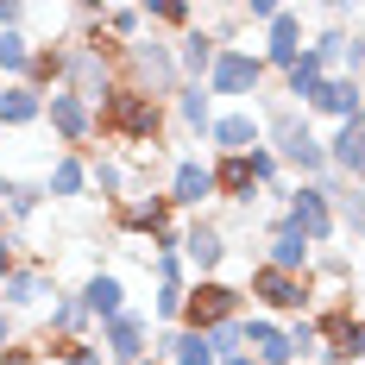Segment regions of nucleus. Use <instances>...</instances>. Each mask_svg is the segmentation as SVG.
Instances as JSON below:
<instances>
[{
    "label": "nucleus",
    "mask_w": 365,
    "mask_h": 365,
    "mask_svg": "<svg viewBox=\"0 0 365 365\" xmlns=\"http://www.w3.org/2000/svg\"><path fill=\"white\" fill-rule=\"evenodd\" d=\"M182 290H189V284H158V309H151V315H158L164 328L182 315Z\"/></svg>",
    "instance_id": "nucleus-37"
},
{
    "label": "nucleus",
    "mask_w": 365,
    "mask_h": 365,
    "mask_svg": "<svg viewBox=\"0 0 365 365\" xmlns=\"http://www.w3.org/2000/svg\"><path fill=\"white\" fill-rule=\"evenodd\" d=\"M82 322H88V315H82V302H76V296H51V315H44V334H38V340H76V334H82Z\"/></svg>",
    "instance_id": "nucleus-30"
},
{
    "label": "nucleus",
    "mask_w": 365,
    "mask_h": 365,
    "mask_svg": "<svg viewBox=\"0 0 365 365\" xmlns=\"http://www.w3.org/2000/svg\"><path fill=\"white\" fill-rule=\"evenodd\" d=\"M38 365H57V359H38Z\"/></svg>",
    "instance_id": "nucleus-47"
},
{
    "label": "nucleus",
    "mask_w": 365,
    "mask_h": 365,
    "mask_svg": "<svg viewBox=\"0 0 365 365\" xmlns=\"http://www.w3.org/2000/svg\"><path fill=\"white\" fill-rule=\"evenodd\" d=\"M164 126H170V108L158 101V95H145L139 82H113L108 95L95 101V139L101 145H126V151H158V139H164Z\"/></svg>",
    "instance_id": "nucleus-1"
},
{
    "label": "nucleus",
    "mask_w": 365,
    "mask_h": 365,
    "mask_svg": "<svg viewBox=\"0 0 365 365\" xmlns=\"http://www.w3.org/2000/svg\"><path fill=\"white\" fill-rule=\"evenodd\" d=\"M44 195H57V202H70V195H88V158H51V170H44Z\"/></svg>",
    "instance_id": "nucleus-26"
},
{
    "label": "nucleus",
    "mask_w": 365,
    "mask_h": 365,
    "mask_svg": "<svg viewBox=\"0 0 365 365\" xmlns=\"http://www.w3.org/2000/svg\"><path fill=\"white\" fill-rule=\"evenodd\" d=\"M246 322V315H240ZM240 322H220L215 334H208V346H215V359H233V353H246V328Z\"/></svg>",
    "instance_id": "nucleus-36"
},
{
    "label": "nucleus",
    "mask_w": 365,
    "mask_h": 365,
    "mask_svg": "<svg viewBox=\"0 0 365 365\" xmlns=\"http://www.w3.org/2000/svg\"><path fill=\"white\" fill-rule=\"evenodd\" d=\"M0 365H38V346H19L13 340V346H0Z\"/></svg>",
    "instance_id": "nucleus-40"
},
{
    "label": "nucleus",
    "mask_w": 365,
    "mask_h": 365,
    "mask_svg": "<svg viewBox=\"0 0 365 365\" xmlns=\"http://www.w3.org/2000/svg\"><path fill=\"white\" fill-rule=\"evenodd\" d=\"M264 264H277V271H290V277H309V271H315V246H309L284 215H271V252H264Z\"/></svg>",
    "instance_id": "nucleus-17"
},
{
    "label": "nucleus",
    "mask_w": 365,
    "mask_h": 365,
    "mask_svg": "<svg viewBox=\"0 0 365 365\" xmlns=\"http://www.w3.org/2000/svg\"><path fill=\"white\" fill-rule=\"evenodd\" d=\"M44 296H57V290H51V277H44L38 264H13V277L0 284V309L13 315V309H32V302H44Z\"/></svg>",
    "instance_id": "nucleus-23"
},
{
    "label": "nucleus",
    "mask_w": 365,
    "mask_h": 365,
    "mask_svg": "<svg viewBox=\"0 0 365 365\" xmlns=\"http://www.w3.org/2000/svg\"><path fill=\"white\" fill-rule=\"evenodd\" d=\"M359 290H365V264H359Z\"/></svg>",
    "instance_id": "nucleus-46"
},
{
    "label": "nucleus",
    "mask_w": 365,
    "mask_h": 365,
    "mask_svg": "<svg viewBox=\"0 0 365 365\" xmlns=\"http://www.w3.org/2000/svg\"><path fill=\"white\" fill-rule=\"evenodd\" d=\"M26 70H32V38L0 32V82H26Z\"/></svg>",
    "instance_id": "nucleus-33"
},
{
    "label": "nucleus",
    "mask_w": 365,
    "mask_h": 365,
    "mask_svg": "<svg viewBox=\"0 0 365 365\" xmlns=\"http://www.w3.org/2000/svg\"><path fill=\"white\" fill-rule=\"evenodd\" d=\"M208 177H215V195H220V202H240V208H246V202L258 195L252 151H246V158H215V164H208Z\"/></svg>",
    "instance_id": "nucleus-20"
},
{
    "label": "nucleus",
    "mask_w": 365,
    "mask_h": 365,
    "mask_svg": "<svg viewBox=\"0 0 365 365\" xmlns=\"http://www.w3.org/2000/svg\"><path fill=\"white\" fill-rule=\"evenodd\" d=\"M113 227H120V233H133V240L145 233L151 252H158V246H170V252H177V246H182V220H177V208H170V195H164V189H133L126 202H113Z\"/></svg>",
    "instance_id": "nucleus-3"
},
{
    "label": "nucleus",
    "mask_w": 365,
    "mask_h": 365,
    "mask_svg": "<svg viewBox=\"0 0 365 365\" xmlns=\"http://www.w3.org/2000/svg\"><path fill=\"white\" fill-rule=\"evenodd\" d=\"M126 82H139L145 95H158V101H177L182 88V70H177V44H164V38H133L126 44Z\"/></svg>",
    "instance_id": "nucleus-5"
},
{
    "label": "nucleus",
    "mask_w": 365,
    "mask_h": 365,
    "mask_svg": "<svg viewBox=\"0 0 365 365\" xmlns=\"http://www.w3.org/2000/svg\"><path fill=\"white\" fill-rule=\"evenodd\" d=\"M189 264H195V277H215L220 264H227V233H220L215 220H182V246H177Z\"/></svg>",
    "instance_id": "nucleus-13"
},
{
    "label": "nucleus",
    "mask_w": 365,
    "mask_h": 365,
    "mask_svg": "<svg viewBox=\"0 0 365 365\" xmlns=\"http://www.w3.org/2000/svg\"><path fill=\"white\" fill-rule=\"evenodd\" d=\"M246 296H258V315H309V284L290 277V271H277V264H252V277H246Z\"/></svg>",
    "instance_id": "nucleus-7"
},
{
    "label": "nucleus",
    "mask_w": 365,
    "mask_h": 365,
    "mask_svg": "<svg viewBox=\"0 0 365 365\" xmlns=\"http://www.w3.org/2000/svg\"><path fill=\"white\" fill-rule=\"evenodd\" d=\"M220 365H258V359H252V353H233V359H220Z\"/></svg>",
    "instance_id": "nucleus-43"
},
{
    "label": "nucleus",
    "mask_w": 365,
    "mask_h": 365,
    "mask_svg": "<svg viewBox=\"0 0 365 365\" xmlns=\"http://www.w3.org/2000/svg\"><path fill=\"white\" fill-rule=\"evenodd\" d=\"M177 120L189 126V133H208V126H215V101H208L202 82H182L177 88Z\"/></svg>",
    "instance_id": "nucleus-32"
},
{
    "label": "nucleus",
    "mask_w": 365,
    "mask_h": 365,
    "mask_svg": "<svg viewBox=\"0 0 365 365\" xmlns=\"http://www.w3.org/2000/svg\"><path fill=\"white\" fill-rule=\"evenodd\" d=\"M277 13H284L277 0H246V6H240V19H258V26H271Z\"/></svg>",
    "instance_id": "nucleus-38"
},
{
    "label": "nucleus",
    "mask_w": 365,
    "mask_h": 365,
    "mask_svg": "<svg viewBox=\"0 0 365 365\" xmlns=\"http://www.w3.org/2000/svg\"><path fill=\"white\" fill-rule=\"evenodd\" d=\"M220 44L227 38H215V32H182L177 38V70H182V82H208V70H215V57H220Z\"/></svg>",
    "instance_id": "nucleus-21"
},
{
    "label": "nucleus",
    "mask_w": 365,
    "mask_h": 365,
    "mask_svg": "<svg viewBox=\"0 0 365 365\" xmlns=\"http://www.w3.org/2000/svg\"><path fill=\"white\" fill-rule=\"evenodd\" d=\"M264 151L277 158V164H290L302 182H328V145L315 139V126H309V113L296 108H271L264 113Z\"/></svg>",
    "instance_id": "nucleus-2"
},
{
    "label": "nucleus",
    "mask_w": 365,
    "mask_h": 365,
    "mask_svg": "<svg viewBox=\"0 0 365 365\" xmlns=\"http://www.w3.org/2000/svg\"><path fill=\"white\" fill-rule=\"evenodd\" d=\"M13 264H19V252H13V240H0V284L13 277Z\"/></svg>",
    "instance_id": "nucleus-41"
},
{
    "label": "nucleus",
    "mask_w": 365,
    "mask_h": 365,
    "mask_svg": "<svg viewBox=\"0 0 365 365\" xmlns=\"http://www.w3.org/2000/svg\"><path fill=\"white\" fill-rule=\"evenodd\" d=\"M240 328H246V353H252L258 365H302V359H296V346H290V328H284V322H271V315H246Z\"/></svg>",
    "instance_id": "nucleus-15"
},
{
    "label": "nucleus",
    "mask_w": 365,
    "mask_h": 365,
    "mask_svg": "<svg viewBox=\"0 0 365 365\" xmlns=\"http://www.w3.org/2000/svg\"><path fill=\"white\" fill-rule=\"evenodd\" d=\"M359 164H365V113L346 120V126H334V139H328V170L334 177H359Z\"/></svg>",
    "instance_id": "nucleus-22"
},
{
    "label": "nucleus",
    "mask_w": 365,
    "mask_h": 365,
    "mask_svg": "<svg viewBox=\"0 0 365 365\" xmlns=\"http://www.w3.org/2000/svg\"><path fill=\"white\" fill-rule=\"evenodd\" d=\"M0 346H13V315L0 309Z\"/></svg>",
    "instance_id": "nucleus-42"
},
{
    "label": "nucleus",
    "mask_w": 365,
    "mask_h": 365,
    "mask_svg": "<svg viewBox=\"0 0 365 365\" xmlns=\"http://www.w3.org/2000/svg\"><path fill=\"white\" fill-rule=\"evenodd\" d=\"M309 108H315V113H334L340 126H346V120H359V113H365V88H359V76H346V70L328 76V82L309 95Z\"/></svg>",
    "instance_id": "nucleus-19"
},
{
    "label": "nucleus",
    "mask_w": 365,
    "mask_h": 365,
    "mask_svg": "<svg viewBox=\"0 0 365 365\" xmlns=\"http://www.w3.org/2000/svg\"><path fill=\"white\" fill-rule=\"evenodd\" d=\"M284 220H290L296 233L309 240V246H334V233H340V215H334V195L322 182H296L290 202H284Z\"/></svg>",
    "instance_id": "nucleus-6"
},
{
    "label": "nucleus",
    "mask_w": 365,
    "mask_h": 365,
    "mask_svg": "<svg viewBox=\"0 0 365 365\" xmlns=\"http://www.w3.org/2000/svg\"><path fill=\"white\" fill-rule=\"evenodd\" d=\"M328 76H334V70L322 63V57H315V51H302V57H296L290 70H284V95H296V101L309 108V95H315V88H322Z\"/></svg>",
    "instance_id": "nucleus-29"
},
{
    "label": "nucleus",
    "mask_w": 365,
    "mask_h": 365,
    "mask_svg": "<svg viewBox=\"0 0 365 365\" xmlns=\"http://www.w3.org/2000/svg\"><path fill=\"white\" fill-rule=\"evenodd\" d=\"M44 120H51V133H57L76 158H88V151H95V108H88L82 95L51 88V95H44Z\"/></svg>",
    "instance_id": "nucleus-9"
},
{
    "label": "nucleus",
    "mask_w": 365,
    "mask_h": 365,
    "mask_svg": "<svg viewBox=\"0 0 365 365\" xmlns=\"http://www.w3.org/2000/svg\"><path fill=\"white\" fill-rule=\"evenodd\" d=\"M315 328H322V365H365V315L359 309L315 315Z\"/></svg>",
    "instance_id": "nucleus-10"
},
{
    "label": "nucleus",
    "mask_w": 365,
    "mask_h": 365,
    "mask_svg": "<svg viewBox=\"0 0 365 365\" xmlns=\"http://www.w3.org/2000/svg\"><path fill=\"white\" fill-rule=\"evenodd\" d=\"M164 195H170V208H177V215H195L202 202H215V177H208V164H202V158H177V164H170V189H164Z\"/></svg>",
    "instance_id": "nucleus-16"
},
{
    "label": "nucleus",
    "mask_w": 365,
    "mask_h": 365,
    "mask_svg": "<svg viewBox=\"0 0 365 365\" xmlns=\"http://www.w3.org/2000/svg\"><path fill=\"white\" fill-rule=\"evenodd\" d=\"M340 63H346V76H359V70H365V38L346 32V51H340Z\"/></svg>",
    "instance_id": "nucleus-39"
},
{
    "label": "nucleus",
    "mask_w": 365,
    "mask_h": 365,
    "mask_svg": "<svg viewBox=\"0 0 365 365\" xmlns=\"http://www.w3.org/2000/svg\"><path fill=\"white\" fill-rule=\"evenodd\" d=\"M63 70H70V44H32V70H26V88L51 95V88H63Z\"/></svg>",
    "instance_id": "nucleus-24"
},
{
    "label": "nucleus",
    "mask_w": 365,
    "mask_h": 365,
    "mask_svg": "<svg viewBox=\"0 0 365 365\" xmlns=\"http://www.w3.org/2000/svg\"><path fill=\"white\" fill-rule=\"evenodd\" d=\"M88 13H95V19L120 38V44H133V38H139V26H145V6H88Z\"/></svg>",
    "instance_id": "nucleus-34"
},
{
    "label": "nucleus",
    "mask_w": 365,
    "mask_h": 365,
    "mask_svg": "<svg viewBox=\"0 0 365 365\" xmlns=\"http://www.w3.org/2000/svg\"><path fill=\"white\" fill-rule=\"evenodd\" d=\"M76 302H82V315H88L95 328H108L113 315H126V284H120V271H88L82 290H76Z\"/></svg>",
    "instance_id": "nucleus-14"
},
{
    "label": "nucleus",
    "mask_w": 365,
    "mask_h": 365,
    "mask_svg": "<svg viewBox=\"0 0 365 365\" xmlns=\"http://www.w3.org/2000/svg\"><path fill=\"white\" fill-rule=\"evenodd\" d=\"M151 346V322L139 309H126V315H113L108 328H101V359L108 365H139Z\"/></svg>",
    "instance_id": "nucleus-12"
},
{
    "label": "nucleus",
    "mask_w": 365,
    "mask_h": 365,
    "mask_svg": "<svg viewBox=\"0 0 365 365\" xmlns=\"http://www.w3.org/2000/svg\"><path fill=\"white\" fill-rule=\"evenodd\" d=\"M208 145H215V158H246V151H258V145H264V113H252V108L215 113Z\"/></svg>",
    "instance_id": "nucleus-11"
},
{
    "label": "nucleus",
    "mask_w": 365,
    "mask_h": 365,
    "mask_svg": "<svg viewBox=\"0 0 365 365\" xmlns=\"http://www.w3.org/2000/svg\"><path fill=\"white\" fill-rule=\"evenodd\" d=\"M158 353L170 365H220L215 346H208V334H189V328H170L164 340H158Z\"/></svg>",
    "instance_id": "nucleus-28"
},
{
    "label": "nucleus",
    "mask_w": 365,
    "mask_h": 365,
    "mask_svg": "<svg viewBox=\"0 0 365 365\" xmlns=\"http://www.w3.org/2000/svg\"><path fill=\"white\" fill-rule=\"evenodd\" d=\"M0 240H6V215H0Z\"/></svg>",
    "instance_id": "nucleus-45"
},
{
    "label": "nucleus",
    "mask_w": 365,
    "mask_h": 365,
    "mask_svg": "<svg viewBox=\"0 0 365 365\" xmlns=\"http://www.w3.org/2000/svg\"><path fill=\"white\" fill-rule=\"evenodd\" d=\"M44 208V182H19V177H0V215H19L32 220Z\"/></svg>",
    "instance_id": "nucleus-31"
},
{
    "label": "nucleus",
    "mask_w": 365,
    "mask_h": 365,
    "mask_svg": "<svg viewBox=\"0 0 365 365\" xmlns=\"http://www.w3.org/2000/svg\"><path fill=\"white\" fill-rule=\"evenodd\" d=\"M139 365H158V359H139Z\"/></svg>",
    "instance_id": "nucleus-48"
},
{
    "label": "nucleus",
    "mask_w": 365,
    "mask_h": 365,
    "mask_svg": "<svg viewBox=\"0 0 365 365\" xmlns=\"http://www.w3.org/2000/svg\"><path fill=\"white\" fill-rule=\"evenodd\" d=\"M353 182H359V189H365V164H359V177H353Z\"/></svg>",
    "instance_id": "nucleus-44"
},
{
    "label": "nucleus",
    "mask_w": 365,
    "mask_h": 365,
    "mask_svg": "<svg viewBox=\"0 0 365 365\" xmlns=\"http://www.w3.org/2000/svg\"><path fill=\"white\" fill-rule=\"evenodd\" d=\"M44 120V95L26 82H0V126H38Z\"/></svg>",
    "instance_id": "nucleus-25"
},
{
    "label": "nucleus",
    "mask_w": 365,
    "mask_h": 365,
    "mask_svg": "<svg viewBox=\"0 0 365 365\" xmlns=\"http://www.w3.org/2000/svg\"><path fill=\"white\" fill-rule=\"evenodd\" d=\"M88 189H101L108 202H126L133 195V170L120 158H108V151H88Z\"/></svg>",
    "instance_id": "nucleus-27"
},
{
    "label": "nucleus",
    "mask_w": 365,
    "mask_h": 365,
    "mask_svg": "<svg viewBox=\"0 0 365 365\" xmlns=\"http://www.w3.org/2000/svg\"><path fill=\"white\" fill-rule=\"evenodd\" d=\"M240 315H246V290H240V284H227V277H195V284L182 290L177 328H189V334H215L220 322H240Z\"/></svg>",
    "instance_id": "nucleus-4"
},
{
    "label": "nucleus",
    "mask_w": 365,
    "mask_h": 365,
    "mask_svg": "<svg viewBox=\"0 0 365 365\" xmlns=\"http://www.w3.org/2000/svg\"><path fill=\"white\" fill-rule=\"evenodd\" d=\"M258 82H264V63H258L252 44H220L215 70H208V95H227V101H246V95H258Z\"/></svg>",
    "instance_id": "nucleus-8"
},
{
    "label": "nucleus",
    "mask_w": 365,
    "mask_h": 365,
    "mask_svg": "<svg viewBox=\"0 0 365 365\" xmlns=\"http://www.w3.org/2000/svg\"><path fill=\"white\" fill-rule=\"evenodd\" d=\"M145 26H164V32H195V6H145Z\"/></svg>",
    "instance_id": "nucleus-35"
},
{
    "label": "nucleus",
    "mask_w": 365,
    "mask_h": 365,
    "mask_svg": "<svg viewBox=\"0 0 365 365\" xmlns=\"http://www.w3.org/2000/svg\"><path fill=\"white\" fill-rule=\"evenodd\" d=\"M296 57H302V13H277L271 26H264V51H258V63L264 70H290Z\"/></svg>",
    "instance_id": "nucleus-18"
}]
</instances>
